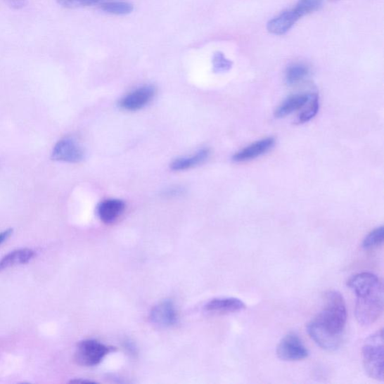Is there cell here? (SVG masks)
I'll use <instances>...</instances> for the list:
<instances>
[{"mask_svg":"<svg viewBox=\"0 0 384 384\" xmlns=\"http://www.w3.org/2000/svg\"><path fill=\"white\" fill-rule=\"evenodd\" d=\"M357 296L355 315L361 325L375 323L383 309V286L380 279L370 273L359 274L347 281Z\"/></svg>","mask_w":384,"mask_h":384,"instance_id":"obj_1","label":"cell"},{"mask_svg":"<svg viewBox=\"0 0 384 384\" xmlns=\"http://www.w3.org/2000/svg\"><path fill=\"white\" fill-rule=\"evenodd\" d=\"M312 321L324 331L343 337L347 321V309L341 293L336 290L327 291L324 295L322 310Z\"/></svg>","mask_w":384,"mask_h":384,"instance_id":"obj_2","label":"cell"},{"mask_svg":"<svg viewBox=\"0 0 384 384\" xmlns=\"http://www.w3.org/2000/svg\"><path fill=\"white\" fill-rule=\"evenodd\" d=\"M363 362L366 374L376 380H383V335L380 330L367 338L363 347Z\"/></svg>","mask_w":384,"mask_h":384,"instance_id":"obj_3","label":"cell"},{"mask_svg":"<svg viewBox=\"0 0 384 384\" xmlns=\"http://www.w3.org/2000/svg\"><path fill=\"white\" fill-rule=\"evenodd\" d=\"M113 348L96 340H85L78 343L75 360L79 365L95 366L112 352Z\"/></svg>","mask_w":384,"mask_h":384,"instance_id":"obj_4","label":"cell"},{"mask_svg":"<svg viewBox=\"0 0 384 384\" xmlns=\"http://www.w3.org/2000/svg\"><path fill=\"white\" fill-rule=\"evenodd\" d=\"M276 353L280 359L289 362L302 360L309 356L308 350L295 333H290L282 338L277 347Z\"/></svg>","mask_w":384,"mask_h":384,"instance_id":"obj_5","label":"cell"},{"mask_svg":"<svg viewBox=\"0 0 384 384\" xmlns=\"http://www.w3.org/2000/svg\"><path fill=\"white\" fill-rule=\"evenodd\" d=\"M52 159L60 162L78 163L84 159V151L75 139L65 138L55 145Z\"/></svg>","mask_w":384,"mask_h":384,"instance_id":"obj_6","label":"cell"},{"mask_svg":"<svg viewBox=\"0 0 384 384\" xmlns=\"http://www.w3.org/2000/svg\"><path fill=\"white\" fill-rule=\"evenodd\" d=\"M155 94V88L152 85L141 87L124 96L120 101L119 106L128 111L139 110L151 103Z\"/></svg>","mask_w":384,"mask_h":384,"instance_id":"obj_7","label":"cell"},{"mask_svg":"<svg viewBox=\"0 0 384 384\" xmlns=\"http://www.w3.org/2000/svg\"><path fill=\"white\" fill-rule=\"evenodd\" d=\"M151 320L153 324L162 327L176 324L178 314L174 302L166 300L155 305L151 312Z\"/></svg>","mask_w":384,"mask_h":384,"instance_id":"obj_8","label":"cell"},{"mask_svg":"<svg viewBox=\"0 0 384 384\" xmlns=\"http://www.w3.org/2000/svg\"><path fill=\"white\" fill-rule=\"evenodd\" d=\"M301 18L295 8L282 11L281 14L267 23V30L274 35L281 36L287 33Z\"/></svg>","mask_w":384,"mask_h":384,"instance_id":"obj_9","label":"cell"},{"mask_svg":"<svg viewBox=\"0 0 384 384\" xmlns=\"http://www.w3.org/2000/svg\"><path fill=\"white\" fill-rule=\"evenodd\" d=\"M274 144L275 139L273 138H267L256 141L246 146L242 151L237 152L233 156L232 160L235 162H245L253 160L272 149Z\"/></svg>","mask_w":384,"mask_h":384,"instance_id":"obj_10","label":"cell"},{"mask_svg":"<svg viewBox=\"0 0 384 384\" xmlns=\"http://www.w3.org/2000/svg\"><path fill=\"white\" fill-rule=\"evenodd\" d=\"M307 331L312 340L327 352L335 351L343 343V337L333 335L319 328L312 321L307 326Z\"/></svg>","mask_w":384,"mask_h":384,"instance_id":"obj_11","label":"cell"},{"mask_svg":"<svg viewBox=\"0 0 384 384\" xmlns=\"http://www.w3.org/2000/svg\"><path fill=\"white\" fill-rule=\"evenodd\" d=\"M245 309V303L235 297H219L209 301L205 307L207 312L212 313H231Z\"/></svg>","mask_w":384,"mask_h":384,"instance_id":"obj_12","label":"cell"},{"mask_svg":"<svg viewBox=\"0 0 384 384\" xmlns=\"http://www.w3.org/2000/svg\"><path fill=\"white\" fill-rule=\"evenodd\" d=\"M126 208L125 203L119 199H109L101 202L98 207V217L105 224L115 222Z\"/></svg>","mask_w":384,"mask_h":384,"instance_id":"obj_13","label":"cell"},{"mask_svg":"<svg viewBox=\"0 0 384 384\" xmlns=\"http://www.w3.org/2000/svg\"><path fill=\"white\" fill-rule=\"evenodd\" d=\"M36 255V252L30 248H20L11 252L0 260V271L11 267L26 264Z\"/></svg>","mask_w":384,"mask_h":384,"instance_id":"obj_14","label":"cell"},{"mask_svg":"<svg viewBox=\"0 0 384 384\" xmlns=\"http://www.w3.org/2000/svg\"><path fill=\"white\" fill-rule=\"evenodd\" d=\"M311 95L302 94L290 96L275 111V117L277 118L285 117L292 113L300 110L310 100Z\"/></svg>","mask_w":384,"mask_h":384,"instance_id":"obj_15","label":"cell"},{"mask_svg":"<svg viewBox=\"0 0 384 384\" xmlns=\"http://www.w3.org/2000/svg\"><path fill=\"white\" fill-rule=\"evenodd\" d=\"M210 155L209 149L200 150L196 154L190 157L179 158L171 165L173 171H185L205 162Z\"/></svg>","mask_w":384,"mask_h":384,"instance_id":"obj_16","label":"cell"},{"mask_svg":"<svg viewBox=\"0 0 384 384\" xmlns=\"http://www.w3.org/2000/svg\"><path fill=\"white\" fill-rule=\"evenodd\" d=\"M309 74L308 66L302 63H295L288 68L286 74V82L289 85L300 83Z\"/></svg>","mask_w":384,"mask_h":384,"instance_id":"obj_17","label":"cell"},{"mask_svg":"<svg viewBox=\"0 0 384 384\" xmlns=\"http://www.w3.org/2000/svg\"><path fill=\"white\" fill-rule=\"evenodd\" d=\"M101 9L109 14L125 15L132 13L134 6L132 4L127 2L112 1L101 5Z\"/></svg>","mask_w":384,"mask_h":384,"instance_id":"obj_18","label":"cell"},{"mask_svg":"<svg viewBox=\"0 0 384 384\" xmlns=\"http://www.w3.org/2000/svg\"><path fill=\"white\" fill-rule=\"evenodd\" d=\"M324 4V0H298L295 10L302 18L319 11Z\"/></svg>","mask_w":384,"mask_h":384,"instance_id":"obj_19","label":"cell"},{"mask_svg":"<svg viewBox=\"0 0 384 384\" xmlns=\"http://www.w3.org/2000/svg\"><path fill=\"white\" fill-rule=\"evenodd\" d=\"M384 239L383 226H380L373 231H371L366 236L363 243V247L366 250H372L381 245Z\"/></svg>","mask_w":384,"mask_h":384,"instance_id":"obj_20","label":"cell"},{"mask_svg":"<svg viewBox=\"0 0 384 384\" xmlns=\"http://www.w3.org/2000/svg\"><path fill=\"white\" fill-rule=\"evenodd\" d=\"M310 103L307 109L303 110L299 116L300 123H306L317 115L319 110V98L317 94L311 95Z\"/></svg>","mask_w":384,"mask_h":384,"instance_id":"obj_21","label":"cell"},{"mask_svg":"<svg viewBox=\"0 0 384 384\" xmlns=\"http://www.w3.org/2000/svg\"><path fill=\"white\" fill-rule=\"evenodd\" d=\"M212 65L215 73H224L231 69L233 62L226 58L223 53L217 52L213 55Z\"/></svg>","mask_w":384,"mask_h":384,"instance_id":"obj_22","label":"cell"},{"mask_svg":"<svg viewBox=\"0 0 384 384\" xmlns=\"http://www.w3.org/2000/svg\"><path fill=\"white\" fill-rule=\"evenodd\" d=\"M101 0H58L59 4L65 8H80L95 5Z\"/></svg>","mask_w":384,"mask_h":384,"instance_id":"obj_23","label":"cell"},{"mask_svg":"<svg viewBox=\"0 0 384 384\" xmlns=\"http://www.w3.org/2000/svg\"><path fill=\"white\" fill-rule=\"evenodd\" d=\"M6 1L11 7L20 8L25 6L26 0H6Z\"/></svg>","mask_w":384,"mask_h":384,"instance_id":"obj_24","label":"cell"},{"mask_svg":"<svg viewBox=\"0 0 384 384\" xmlns=\"http://www.w3.org/2000/svg\"><path fill=\"white\" fill-rule=\"evenodd\" d=\"M13 231L8 229L0 233V245L4 243L6 240L9 238V236L13 234Z\"/></svg>","mask_w":384,"mask_h":384,"instance_id":"obj_25","label":"cell"}]
</instances>
